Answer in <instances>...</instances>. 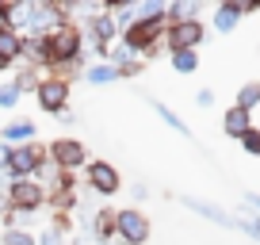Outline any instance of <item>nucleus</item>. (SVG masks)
I'll use <instances>...</instances> for the list:
<instances>
[{"instance_id": "1", "label": "nucleus", "mask_w": 260, "mask_h": 245, "mask_svg": "<svg viewBox=\"0 0 260 245\" xmlns=\"http://www.w3.org/2000/svg\"><path fill=\"white\" fill-rule=\"evenodd\" d=\"M46 161H50V157H46V146H42V142L4 146V149H0V172H4L8 180H35Z\"/></svg>"}, {"instance_id": "2", "label": "nucleus", "mask_w": 260, "mask_h": 245, "mask_svg": "<svg viewBox=\"0 0 260 245\" xmlns=\"http://www.w3.org/2000/svg\"><path fill=\"white\" fill-rule=\"evenodd\" d=\"M165 27H169L165 19H134L119 39L134 57H153L165 46Z\"/></svg>"}, {"instance_id": "3", "label": "nucleus", "mask_w": 260, "mask_h": 245, "mask_svg": "<svg viewBox=\"0 0 260 245\" xmlns=\"http://www.w3.org/2000/svg\"><path fill=\"white\" fill-rule=\"evenodd\" d=\"M46 46H50V62H54V66L81 62V57H84V27L57 23L54 31H46Z\"/></svg>"}, {"instance_id": "4", "label": "nucleus", "mask_w": 260, "mask_h": 245, "mask_svg": "<svg viewBox=\"0 0 260 245\" xmlns=\"http://www.w3.org/2000/svg\"><path fill=\"white\" fill-rule=\"evenodd\" d=\"M153 237V222L142 207H122L115 211V241L122 245H146Z\"/></svg>"}, {"instance_id": "5", "label": "nucleus", "mask_w": 260, "mask_h": 245, "mask_svg": "<svg viewBox=\"0 0 260 245\" xmlns=\"http://www.w3.org/2000/svg\"><path fill=\"white\" fill-rule=\"evenodd\" d=\"M4 199H8V211H23L35 215L46 207V188L39 180H8L4 184Z\"/></svg>"}, {"instance_id": "6", "label": "nucleus", "mask_w": 260, "mask_h": 245, "mask_svg": "<svg viewBox=\"0 0 260 245\" xmlns=\"http://www.w3.org/2000/svg\"><path fill=\"white\" fill-rule=\"evenodd\" d=\"M46 157H50V165L54 169H61V172H77V169H84V165L92 161L88 157V146H84L81 138H54L46 146Z\"/></svg>"}, {"instance_id": "7", "label": "nucleus", "mask_w": 260, "mask_h": 245, "mask_svg": "<svg viewBox=\"0 0 260 245\" xmlns=\"http://www.w3.org/2000/svg\"><path fill=\"white\" fill-rule=\"evenodd\" d=\"M84 184H88L96 196H104V199H111V196H119V188H122V172L115 169L111 161H88L84 165Z\"/></svg>"}, {"instance_id": "8", "label": "nucleus", "mask_w": 260, "mask_h": 245, "mask_svg": "<svg viewBox=\"0 0 260 245\" xmlns=\"http://www.w3.org/2000/svg\"><path fill=\"white\" fill-rule=\"evenodd\" d=\"M35 104L42 107L46 115H61L69 111V84L57 81V77H39V84H35Z\"/></svg>"}, {"instance_id": "9", "label": "nucleus", "mask_w": 260, "mask_h": 245, "mask_svg": "<svg viewBox=\"0 0 260 245\" xmlns=\"http://www.w3.org/2000/svg\"><path fill=\"white\" fill-rule=\"evenodd\" d=\"M203 39H207L203 19H191V23H169V27H165V46H169V54H176V50H199Z\"/></svg>"}, {"instance_id": "10", "label": "nucleus", "mask_w": 260, "mask_h": 245, "mask_svg": "<svg viewBox=\"0 0 260 245\" xmlns=\"http://www.w3.org/2000/svg\"><path fill=\"white\" fill-rule=\"evenodd\" d=\"M241 16H245V0H222L218 8L211 12V23L218 35H230V31H237Z\"/></svg>"}, {"instance_id": "11", "label": "nucleus", "mask_w": 260, "mask_h": 245, "mask_svg": "<svg viewBox=\"0 0 260 245\" xmlns=\"http://www.w3.org/2000/svg\"><path fill=\"white\" fill-rule=\"evenodd\" d=\"M0 142H4V146H27V142H39V122H35V119H12V122H4Z\"/></svg>"}, {"instance_id": "12", "label": "nucleus", "mask_w": 260, "mask_h": 245, "mask_svg": "<svg viewBox=\"0 0 260 245\" xmlns=\"http://www.w3.org/2000/svg\"><path fill=\"white\" fill-rule=\"evenodd\" d=\"M180 203L187 207V211H195V215H203L207 222H218V226H226V230H237V219L230 211H222V207H214V203H207V199H195V196H184Z\"/></svg>"}, {"instance_id": "13", "label": "nucleus", "mask_w": 260, "mask_h": 245, "mask_svg": "<svg viewBox=\"0 0 260 245\" xmlns=\"http://www.w3.org/2000/svg\"><path fill=\"white\" fill-rule=\"evenodd\" d=\"M252 127H256V122H252V115H249V111H241V107L230 104L226 111H222V131H226V138H237V142H241L245 134L252 131Z\"/></svg>"}, {"instance_id": "14", "label": "nucleus", "mask_w": 260, "mask_h": 245, "mask_svg": "<svg viewBox=\"0 0 260 245\" xmlns=\"http://www.w3.org/2000/svg\"><path fill=\"white\" fill-rule=\"evenodd\" d=\"M88 234L96 237L100 245L115 241V207H100V211L92 215V219H88Z\"/></svg>"}, {"instance_id": "15", "label": "nucleus", "mask_w": 260, "mask_h": 245, "mask_svg": "<svg viewBox=\"0 0 260 245\" xmlns=\"http://www.w3.org/2000/svg\"><path fill=\"white\" fill-rule=\"evenodd\" d=\"M203 16V4L199 0H172L165 8V23H191V19Z\"/></svg>"}, {"instance_id": "16", "label": "nucleus", "mask_w": 260, "mask_h": 245, "mask_svg": "<svg viewBox=\"0 0 260 245\" xmlns=\"http://www.w3.org/2000/svg\"><path fill=\"white\" fill-rule=\"evenodd\" d=\"M0 57L12 62V66L23 62V35H19V31H4V35H0Z\"/></svg>"}, {"instance_id": "17", "label": "nucleus", "mask_w": 260, "mask_h": 245, "mask_svg": "<svg viewBox=\"0 0 260 245\" xmlns=\"http://www.w3.org/2000/svg\"><path fill=\"white\" fill-rule=\"evenodd\" d=\"M153 111H157V119H161V122H165V127H169V131H176V134H180V138H191V131H187V122H184V119H180V115H176V111H172V107H169V104H161V100H153Z\"/></svg>"}, {"instance_id": "18", "label": "nucleus", "mask_w": 260, "mask_h": 245, "mask_svg": "<svg viewBox=\"0 0 260 245\" xmlns=\"http://www.w3.org/2000/svg\"><path fill=\"white\" fill-rule=\"evenodd\" d=\"M234 107H241V111H256L260 107V81H245L241 88H237V96H234Z\"/></svg>"}, {"instance_id": "19", "label": "nucleus", "mask_w": 260, "mask_h": 245, "mask_svg": "<svg viewBox=\"0 0 260 245\" xmlns=\"http://www.w3.org/2000/svg\"><path fill=\"white\" fill-rule=\"evenodd\" d=\"M84 81L88 84H115L119 81V69L107 66V62H96V66H84Z\"/></svg>"}, {"instance_id": "20", "label": "nucleus", "mask_w": 260, "mask_h": 245, "mask_svg": "<svg viewBox=\"0 0 260 245\" xmlns=\"http://www.w3.org/2000/svg\"><path fill=\"white\" fill-rule=\"evenodd\" d=\"M169 62L176 73H195L199 69V50H176V54H169Z\"/></svg>"}, {"instance_id": "21", "label": "nucleus", "mask_w": 260, "mask_h": 245, "mask_svg": "<svg viewBox=\"0 0 260 245\" xmlns=\"http://www.w3.org/2000/svg\"><path fill=\"white\" fill-rule=\"evenodd\" d=\"M39 69H31V66H23L19 62V69H16V77H12V84H16L19 92H35V84H39Z\"/></svg>"}, {"instance_id": "22", "label": "nucleus", "mask_w": 260, "mask_h": 245, "mask_svg": "<svg viewBox=\"0 0 260 245\" xmlns=\"http://www.w3.org/2000/svg\"><path fill=\"white\" fill-rule=\"evenodd\" d=\"M19 100H23V92H19L12 81L0 84V111H12V107H19Z\"/></svg>"}, {"instance_id": "23", "label": "nucleus", "mask_w": 260, "mask_h": 245, "mask_svg": "<svg viewBox=\"0 0 260 245\" xmlns=\"http://www.w3.org/2000/svg\"><path fill=\"white\" fill-rule=\"evenodd\" d=\"M0 245H35V230H4Z\"/></svg>"}, {"instance_id": "24", "label": "nucleus", "mask_w": 260, "mask_h": 245, "mask_svg": "<svg viewBox=\"0 0 260 245\" xmlns=\"http://www.w3.org/2000/svg\"><path fill=\"white\" fill-rule=\"evenodd\" d=\"M237 230H241L245 237H252V241L260 245V219H256V215H249V219H237Z\"/></svg>"}, {"instance_id": "25", "label": "nucleus", "mask_w": 260, "mask_h": 245, "mask_svg": "<svg viewBox=\"0 0 260 245\" xmlns=\"http://www.w3.org/2000/svg\"><path fill=\"white\" fill-rule=\"evenodd\" d=\"M50 230L65 237L69 230H73V215H65V211H54V219H50Z\"/></svg>"}, {"instance_id": "26", "label": "nucleus", "mask_w": 260, "mask_h": 245, "mask_svg": "<svg viewBox=\"0 0 260 245\" xmlns=\"http://www.w3.org/2000/svg\"><path fill=\"white\" fill-rule=\"evenodd\" d=\"M241 149H245L249 157H260V127H252V131L241 138Z\"/></svg>"}, {"instance_id": "27", "label": "nucleus", "mask_w": 260, "mask_h": 245, "mask_svg": "<svg viewBox=\"0 0 260 245\" xmlns=\"http://www.w3.org/2000/svg\"><path fill=\"white\" fill-rule=\"evenodd\" d=\"M142 73H146V62H142V57H134V62L119 66V81H130V77H142Z\"/></svg>"}, {"instance_id": "28", "label": "nucleus", "mask_w": 260, "mask_h": 245, "mask_svg": "<svg viewBox=\"0 0 260 245\" xmlns=\"http://www.w3.org/2000/svg\"><path fill=\"white\" fill-rule=\"evenodd\" d=\"M35 245H65V237H61V234H54V230L46 226L39 237H35Z\"/></svg>"}, {"instance_id": "29", "label": "nucleus", "mask_w": 260, "mask_h": 245, "mask_svg": "<svg viewBox=\"0 0 260 245\" xmlns=\"http://www.w3.org/2000/svg\"><path fill=\"white\" fill-rule=\"evenodd\" d=\"M195 104H199V107H214V92L211 88H199V92H195Z\"/></svg>"}, {"instance_id": "30", "label": "nucleus", "mask_w": 260, "mask_h": 245, "mask_svg": "<svg viewBox=\"0 0 260 245\" xmlns=\"http://www.w3.org/2000/svg\"><path fill=\"white\" fill-rule=\"evenodd\" d=\"M4 31H12V16H8V4L0 0V35H4Z\"/></svg>"}, {"instance_id": "31", "label": "nucleus", "mask_w": 260, "mask_h": 245, "mask_svg": "<svg viewBox=\"0 0 260 245\" xmlns=\"http://www.w3.org/2000/svg\"><path fill=\"white\" fill-rule=\"evenodd\" d=\"M245 203L256 211V219H260V192H245Z\"/></svg>"}, {"instance_id": "32", "label": "nucleus", "mask_w": 260, "mask_h": 245, "mask_svg": "<svg viewBox=\"0 0 260 245\" xmlns=\"http://www.w3.org/2000/svg\"><path fill=\"white\" fill-rule=\"evenodd\" d=\"M130 196H134V199H146L149 188H146V184H130Z\"/></svg>"}, {"instance_id": "33", "label": "nucleus", "mask_w": 260, "mask_h": 245, "mask_svg": "<svg viewBox=\"0 0 260 245\" xmlns=\"http://www.w3.org/2000/svg\"><path fill=\"white\" fill-rule=\"evenodd\" d=\"M12 69H16V66H12V62H4V57H0V77H4V73H12Z\"/></svg>"}, {"instance_id": "34", "label": "nucleus", "mask_w": 260, "mask_h": 245, "mask_svg": "<svg viewBox=\"0 0 260 245\" xmlns=\"http://www.w3.org/2000/svg\"><path fill=\"white\" fill-rule=\"evenodd\" d=\"M4 211H8V199H4V192H0V219H4Z\"/></svg>"}]
</instances>
